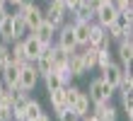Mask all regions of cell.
I'll list each match as a JSON object with an SVG mask.
<instances>
[{"label": "cell", "instance_id": "cell-17", "mask_svg": "<svg viewBox=\"0 0 133 121\" xmlns=\"http://www.w3.org/2000/svg\"><path fill=\"white\" fill-rule=\"evenodd\" d=\"M68 70L73 73V78H82L85 73H87V70H85V63H82L80 51H77V48L70 53V58H68Z\"/></svg>", "mask_w": 133, "mask_h": 121}, {"label": "cell", "instance_id": "cell-36", "mask_svg": "<svg viewBox=\"0 0 133 121\" xmlns=\"http://www.w3.org/2000/svg\"><path fill=\"white\" fill-rule=\"evenodd\" d=\"M29 5H34V0H19L15 7H29Z\"/></svg>", "mask_w": 133, "mask_h": 121}, {"label": "cell", "instance_id": "cell-18", "mask_svg": "<svg viewBox=\"0 0 133 121\" xmlns=\"http://www.w3.org/2000/svg\"><path fill=\"white\" fill-rule=\"evenodd\" d=\"M77 51H80V58H82V63H85V70H92L97 66V48L95 46H80L77 48Z\"/></svg>", "mask_w": 133, "mask_h": 121}, {"label": "cell", "instance_id": "cell-8", "mask_svg": "<svg viewBox=\"0 0 133 121\" xmlns=\"http://www.w3.org/2000/svg\"><path fill=\"white\" fill-rule=\"evenodd\" d=\"M7 63H17V66H27V63H32L29 56H27V51H24L22 39H15V41H12V48H10V53H7Z\"/></svg>", "mask_w": 133, "mask_h": 121}, {"label": "cell", "instance_id": "cell-37", "mask_svg": "<svg viewBox=\"0 0 133 121\" xmlns=\"http://www.w3.org/2000/svg\"><path fill=\"white\" fill-rule=\"evenodd\" d=\"M34 121H51V119H49V114H44V111H41V114H39Z\"/></svg>", "mask_w": 133, "mask_h": 121}, {"label": "cell", "instance_id": "cell-34", "mask_svg": "<svg viewBox=\"0 0 133 121\" xmlns=\"http://www.w3.org/2000/svg\"><path fill=\"white\" fill-rule=\"evenodd\" d=\"M63 3H65V7H68V10H75V7L80 5L82 0H63Z\"/></svg>", "mask_w": 133, "mask_h": 121}, {"label": "cell", "instance_id": "cell-12", "mask_svg": "<svg viewBox=\"0 0 133 121\" xmlns=\"http://www.w3.org/2000/svg\"><path fill=\"white\" fill-rule=\"evenodd\" d=\"M92 114H95L99 121H119V114L116 109L111 107V102H104V104H92Z\"/></svg>", "mask_w": 133, "mask_h": 121}, {"label": "cell", "instance_id": "cell-22", "mask_svg": "<svg viewBox=\"0 0 133 121\" xmlns=\"http://www.w3.org/2000/svg\"><path fill=\"white\" fill-rule=\"evenodd\" d=\"M41 111H44V109H41V104H39L36 99H29V102H27V107H24V121H34L39 114H41Z\"/></svg>", "mask_w": 133, "mask_h": 121}, {"label": "cell", "instance_id": "cell-25", "mask_svg": "<svg viewBox=\"0 0 133 121\" xmlns=\"http://www.w3.org/2000/svg\"><path fill=\"white\" fill-rule=\"evenodd\" d=\"M114 58H111V53H109V48H97V66L95 68H107L109 66V63H111Z\"/></svg>", "mask_w": 133, "mask_h": 121}, {"label": "cell", "instance_id": "cell-14", "mask_svg": "<svg viewBox=\"0 0 133 121\" xmlns=\"http://www.w3.org/2000/svg\"><path fill=\"white\" fill-rule=\"evenodd\" d=\"M22 44H24V51H27V56H29V61H34L36 56L41 53V48H44V44L39 41L36 34H32V31H27V34H24Z\"/></svg>", "mask_w": 133, "mask_h": 121}, {"label": "cell", "instance_id": "cell-13", "mask_svg": "<svg viewBox=\"0 0 133 121\" xmlns=\"http://www.w3.org/2000/svg\"><path fill=\"white\" fill-rule=\"evenodd\" d=\"M99 78L104 80L107 85H111L114 90H116V87H119V80H121V66L111 61L107 68H102V75H99Z\"/></svg>", "mask_w": 133, "mask_h": 121}, {"label": "cell", "instance_id": "cell-27", "mask_svg": "<svg viewBox=\"0 0 133 121\" xmlns=\"http://www.w3.org/2000/svg\"><path fill=\"white\" fill-rule=\"evenodd\" d=\"M12 102H15V90L3 87L0 90V107H12Z\"/></svg>", "mask_w": 133, "mask_h": 121}, {"label": "cell", "instance_id": "cell-2", "mask_svg": "<svg viewBox=\"0 0 133 121\" xmlns=\"http://www.w3.org/2000/svg\"><path fill=\"white\" fill-rule=\"evenodd\" d=\"M39 82V73L34 68V63H27V66L19 68V80H17V90H24V92H32Z\"/></svg>", "mask_w": 133, "mask_h": 121}, {"label": "cell", "instance_id": "cell-1", "mask_svg": "<svg viewBox=\"0 0 133 121\" xmlns=\"http://www.w3.org/2000/svg\"><path fill=\"white\" fill-rule=\"evenodd\" d=\"M85 94H87V99L92 104H104V102H111L114 87L107 85L102 78H95V80H90V90L85 92Z\"/></svg>", "mask_w": 133, "mask_h": 121}, {"label": "cell", "instance_id": "cell-24", "mask_svg": "<svg viewBox=\"0 0 133 121\" xmlns=\"http://www.w3.org/2000/svg\"><path fill=\"white\" fill-rule=\"evenodd\" d=\"M75 17H77V20H87V22H92V20H95V10H92L87 3H80V5L75 7Z\"/></svg>", "mask_w": 133, "mask_h": 121}, {"label": "cell", "instance_id": "cell-31", "mask_svg": "<svg viewBox=\"0 0 133 121\" xmlns=\"http://www.w3.org/2000/svg\"><path fill=\"white\" fill-rule=\"evenodd\" d=\"M58 75H61V82H63V87H65V85H70V80H73V73H70L68 68L58 70Z\"/></svg>", "mask_w": 133, "mask_h": 121}, {"label": "cell", "instance_id": "cell-41", "mask_svg": "<svg viewBox=\"0 0 133 121\" xmlns=\"http://www.w3.org/2000/svg\"><path fill=\"white\" fill-rule=\"evenodd\" d=\"M3 87H5V85H3V80H0V90H3Z\"/></svg>", "mask_w": 133, "mask_h": 121}, {"label": "cell", "instance_id": "cell-40", "mask_svg": "<svg viewBox=\"0 0 133 121\" xmlns=\"http://www.w3.org/2000/svg\"><path fill=\"white\" fill-rule=\"evenodd\" d=\"M0 5H7V0H0Z\"/></svg>", "mask_w": 133, "mask_h": 121}, {"label": "cell", "instance_id": "cell-9", "mask_svg": "<svg viewBox=\"0 0 133 121\" xmlns=\"http://www.w3.org/2000/svg\"><path fill=\"white\" fill-rule=\"evenodd\" d=\"M119 61L123 70H131V61H133V41L131 36H123L119 41Z\"/></svg>", "mask_w": 133, "mask_h": 121}, {"label": "cell", "instance_id": "cell-11", "mask_svg": "<svg viewBox=\"0 0 133 121\" xmlns=\"http://www.w3.org/2000/svg\"><path fill=\"white\" fill-rule=\"evenodd\" d=\"M70 53H73V51H65V48L51 44V66H53V70H63V68H68Z\"/></svg>", "mask_w": 133, "mask_h": 121}, {"label": "cell", "instance_id": "cell-32", "mask_svg": "<svg viewBox=\"0 0 133 121\" xmlns=\"http://www.w3.org/2000/svg\"><path fill=\"white\" fill-rule=\"evenodd\" d=\"M121 107H123V114H126V119L133 121V99H131V102H121Z\"/></svg>", "mask_w": 133, "mask_h": 121}, {"label": "cell", "instance_id": "cell-39", "mask_svg": "<svg viewBox=\"0 0 133 121\" xmlns=\"http://www.w3.org/2000/svg\"><path fill=\"white\" fill-rule=\"evenodd\" d=\"M7 3H12V5H17V3H19V0H7Z\"/></svg>", "mask_w": 133, "mask_h": 121}, {"label": "cell", "instance_id": "cell-35", "mask_svg": "<svg viewBox=\"0 0 133 121\" xmlns=\"http://www.w3.org/2000/svg\"><path fill=\"white\" fill-rule=\"evenodd\" d=\"M77 121H99V119H97L95 114H85V116H80Z\"/></svg>", "mask_w": 133, "mask_h": 121}, {"label": "cell", "instance_id": "cell-33", "mask_svg": "<svg viewBox=\"0 0 133 121\" xmlns=\"http://www.w3.org/2000/svg\"><path fill=\"white\" fill-rule=\"evenodd\" d=\"M0 121H12V107H0Z\"/></svg>", "mask_w": 133, "mask_h": 121}, {"label": "cell", "instance_id": "cell-5", "mask_svg": "<svg viewBox=\"0 0 133 121\" xmlns=\"http://www.w3.org/2000/svg\"><path fill=\"white\" fill-rule=\"evenodd\" d=\"M87 46H95V48H109V36H107V29L102 27V24H97V22L90 24Z\"/></svg>", "mask_w": 133, "mask_h": 121}, {"label": "cell", "instance_id": "cell-20", "mask_svg": "<svg viewBox=\"0 0 133 121\" xmlns=\"http://www.w3.org/2000/svg\"><path fill=\"white\" fill-rule=\"evenodd\" d=\"M49 99H51V107L56 109V114H58V111H63V109H65V87L51 90V92H49Z\"/></svg>", "mask_w": 133, "mask_h": 121}, {"label": "cell", "instance_id": "cell-26", "mask_svg": "<svg viewBox=\"0 0 133 121\" xmlns=\"http://www.w3.org/2000/svg\"><path fill=\"white\" fill-rule=\"evenodd\" d=\"M116 90H131L133 92V78H131V70H123L121 68V80H119V87Z\"/></svg>", "mask_w": 133, "mask_h": 121}, {"label": "cell", "instance_id": "cell-23", "mask_svg": "<svg viewBox=\"0 0 133 121\" xmlns=\"http://www.w3.org/2000/svg\"><path fill=\"white\" fill-rule=\"evenodd\" d=\"M12 27H15V39H24L27 24H24V20H22L19 12H12Z\"/></svg>", "mask_w": 133, "mask_h": 121}, {"label": "cell", "instance_id": "cell-42", "mask_svg": "<svg viewBox=\"0 0 133 121\" xmlns=\"http://www.w3.org/2000/svg\"><path fill=\"white\" fill-rule=\"evenodd\" d=\"M102 3H111V0H102Z\"/></svg>", "mask_w": 133, "mask_h": 121}, {"label": "cell", "instance_id": "cell-21", "mask_svg": "<svg viewBox=\"0 0 133 121\" xmlns=\"http://www.w3.org/2000/svg\"><path fill=\"white\" fill-rule=\"evenodd\" d=\"M44 78V85H46V92H51V90H58V87H63V82H61V75H58V70H49Z\"/></svg>", "mask_w": 133, "mask_h": 121}, {"label": "cell", "instance_id": "cell-7", "mask_svg": "<svg viewBox=\"0 0 133 121\" xmlns=\"http://www.w3.org/2000/svg\"><path fill=\"white\" fill-rule=\"evenodd\" d=\"M19 68L17 63H5L3 68H0V80H3L5 87H10V90H17V80H19Z\"/></svg>", "mask_w": 133, "mask_h": 121}, {"label": "cell", "instance_id": "cell-28", "mask_svg": "<svg viewBox=\"0 0 133 121\" xmlns=\"http://www.w3.org/2000/svg\"><path fill=\"white\" fill-rule=\"evenodd\" d=\"M80 92H82V90H77L75 85H65V107H73Z\"/></svg>", "mask_w": 133, "mask_h": 121}, {"label": "cell", "instance_id": "cell-6", "mask_svg": "<svg viewBox=\"0 0 133 121\" xmlns=\"http://www.w3.org/2000/svg\"><path fill=\"white\" fill-rule=\"evenodd\" d=\"M116 15H119V10H116L111 3H102L97 10H95V22H97V24H102V27L107 29L109 24H114Z\"/></svg>", "mask_w": 133, "mask_h": 121}, {"label": "cell", "instance_id": "cell-10", "mask_svg": "<svg viewBox=\"0 0 133 121\" xmlns=\"http://www.w3.org/2000/svg\"><path fill=\"white\" fill-rule=\"evenodd\" d=\"M32 63H34L36 73H39V78L46 75L49 70H53V66H51V44H49V46H44V48H41V53H39Z\"/></svg>", "mask_w": 133, "mask_h": 121}, {"label": "cell", "instance_id": "cell-15", "mask_svg": "<svg viewBox=\"0 0 133 121\" xmlns=\"http://www.w3.org/2000/svg\"><path fill=\"white\" fill-rule=\"evenodd\" d=\"M32 34H36V39H39V41H41L44 46H49V44H53V36H56V29H53L51 27V24L49 22H41V24H39V27L32 31Z\"/></svg>", "mask_w": 133, "mask_h": 121}, {"label": "cell", "instance_id": "cell-16", "mask_svg": "<svg viewBox=\"0 0 133 121\" xmlns=\"http://www.w3.org/2000/svg\"><path fill=\"white\" fill-rule=\"evenodd\" d=\"M0 41L10 44L15 41V27H12V12H7L3 20H0Z\"/></svg>", "mask_w": 133, "mask_h": 121}, {"label": "cell", "instance_id": "cell-4", "mask_svg": "<svg viewBox=\"0 0 133 121\" xmlns=\"http://www.w3.org/2000/svg\"><path fill=\"white\" fill-rule=\"evenodd\" d=\"M56 46L65 48V51H75L77 48V41H75V34H73L70 24H63V27L56 29Z\"/></svg>", "mask_w": 133, "mask_h": 121}, {"label": "cell", "instance_id": "cell-38", "mask_svg": "<svg viewBox=\"0 0 133 121\" xmlns=\"http://www.w3.org/2000/svg\"><path fill=\"white\" fill-rule=\"evenodd\" d=\"M5 15H7V5H0V20H3Z\"/></svg>", "mask_w": 133, "mask_h": 121}, {"label": "cell", "instance_id": "cell-19", "mask_svg": "<svg viewBox=\"0 0 133 121\" xmlns=\"http://www.w3.org/2000/svg\"><path fill=\"white\" fill-rule=\"evenodd\" d=\"M68 109H73V114L80 119V116H85V114H90L92 102L87 99V94H85V92H80V94H77V99H75V104H73V107H68Z\"/></svg>", "mask_w": 133, "mask_h": 121}, {"label": "cell", "instance_id": "cell-29", "mask_svg": "<svg viewBox=\"0 0 133 121\" xmlns=\"http://www.w3.org/2000/svg\"><path fill=\"white\" fill-rule=\"evenodd\" d=\"M58 121H77V116L73 114V109H63V111H58Z\"/></svg>", "mask_w": 133, "mask_h": 121}, {"label": "cell", "instance_id": "cell-30", "mask_svg": "<svg viewBox=\"0 0 133 121\" xmlns=\"http://www.w3.org/2000/svg\"><path fill=\"white\" fill-rule=\"evenodd\" d=\"M7 53H10V46H7L5 41H0V66L7 63Z\"/></svg>", "mask_w": 133, "mask_h": 121}, {"label": "cell", "instance_id": "cell-3", "mask_svg": "<svg viewBox=\"0 0 133 121\" xmlns=\"http://www.w3.org/2000/svg\"><path fill=\"white\" fill-rule=\"evenodd\" d=\"M17 12L22 15V20H24L27 31H34L39 24L44 22V10H41L36 3H34V5H29V7H17Z\"/></svg>", "mask_w": 133, "mask_h": 121}]
</instances>
